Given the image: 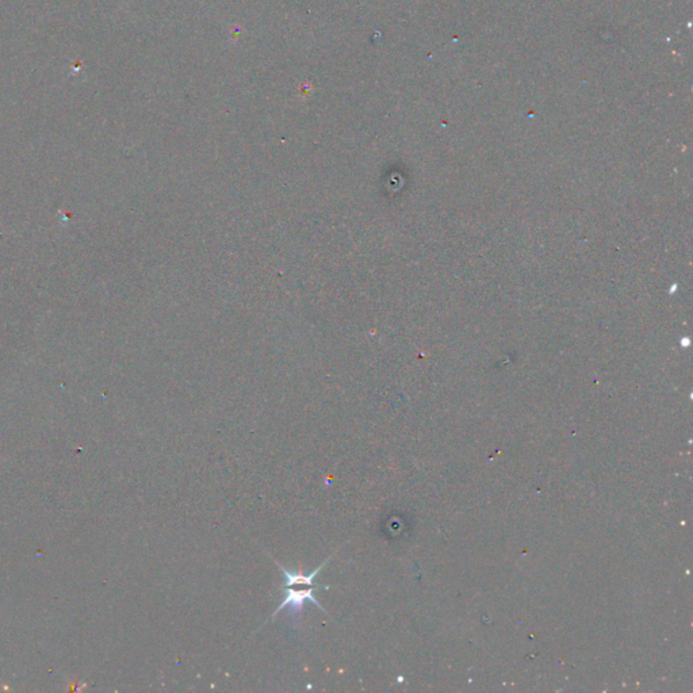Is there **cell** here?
<instances>
[{
    "label": "cell",
    "instance_id": "obj_1",
    "mask_svg": "<svg viewBox=\"0 0 693 693\" xmlns=\"http://www.w3.org/2000/svg\"><path fill=\"white\" fill-rule=\"evenodd\" d=\"M331 586H308V585H282V592H283V602L275 609V612L271 616V620L275 619L276 613L282 612L283 609H289L291 613H295L297 616H301L305 603L311 602L315 605V608L321 609L325 612L324 606L313 596L314 590L317 589H329Z\"/></svg>",
    "mask_w": 693,
    "mask_h": 693
}]
</instances>
